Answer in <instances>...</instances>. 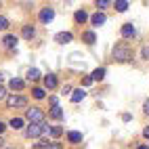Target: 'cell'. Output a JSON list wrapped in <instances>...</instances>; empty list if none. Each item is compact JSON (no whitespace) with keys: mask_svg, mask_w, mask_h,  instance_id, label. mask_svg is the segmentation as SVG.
<instances>
[{"mask_svg":"<svg viewBox=\"0 0 149 149\" xmlns=\"http://www.w3.org/2000/svg\"><path fill=\"white\" fill-rule=\"evenodd\" d=\"M91 78H93V80H103V78H105V69L103 67H97L95 72L91 74Z\"/></svg>","mask_w":149,"mask_h":149,"instance_id":"cell-16","label":"cell"},{"mask_svg":"<svg viewBox=\"0 0 149 149\" xmlns=\"http://www.w3.org/2000/svg\"><path fill=\"white\" fill-rule=\"evenodd\" d=\"M2 145H4V139H2V136H0V147H2Z\"/></svg>","mask_w":149,"mask_h":149,"instance_id":"cell-34","label":"cell"},{"mask_svg":"<svg viewBox=\"0 0 149 149\" xmlns=\"http://www.w3.org/2000/svg\"><path fill=\"white\" fill-rule=\"evenodd\" d=\"M6 105L8 107H25L27 105V99L25 97H15V95H11L6 99Z\"/></svg>","mask_w":149,"mask_h":149,"instance_id":"cell-4","label":"cell"},{"mask_svg":"<svg viewBox=\"0 0 149 149\" xmlns=\"http://www.w3.org/2000/svg\"><path fill=\"white\" fill-rule=\"evenodd\" d=\"M134 34H136V29H134L132 23H124V25H122V36H124V38H132Z\"/></svg>","mask_w":149,"mask_h":149,"instance_id":"cell-7","label":"cell"},{"mask_svg":"<svg viewBox=\"0 0 149 149\" xmlns=\"http://www.w3.org/2000/svg\"><path fill=\"white\" fill-rule=\"evenodd\" d=\"M143 59H149V46L143 48Z\"/></svg>","mask_w":149,"mask_h":149,"instance_id":"cell-29","label":"cell"},{"mask_svg":"<svg viewBox=\"0 0 149 149\" xmlns=\"http://www.w3.org/2000/svg\"><path fill=\"white\" fill-rule=\"evenodd\" d=\"M107 4H109V2H107V0H99V2H97V6H99V8H105Z\"/></svg>","mask_w":149,"mask_h":149,"instance_id":"cell-28","label":"cell"},{"mask_svg":"<svg viewBox=\"0 0 149 149\" xmlns=\"http://www.w3.org/2000/svg\"><path fill=\"white\" fill-rule=\"evenodd\" d=\"M113 59H116V61H120V63H126V61H130V59H132V53H130V48H128L126 44H118L113 48Z\"/></svg>","mask_w":149,"mask_h":149,"instance_id":"cell-1","label":"cell"},{"mask_svg":"<svg viewBox=\"0 0 149 149\" xmlns=\"http://www.w3.org/2000/svg\"><path fill=\"white\" fill-rule=\"evenodd\" d=\"M143 136H145V139H149V126H147L145 130H143Z\"/></svg>","mask_w":149,"mask_h":149,"instance_id":"cell-31","label":"cell"},{"mask_svg":"<svg viewBox=\"0 0 149 149\" xmlns=\"http://www.w3.org/2000/svg\"><path fill=\"white\" fill-rule=\"evenodd\" d=\"M46 147H48V141H40L34 145V149H46Z\"/></svg>","mask_w":149,"mask_h":149,"instance_id":"cell-25","label":"cell"},{"mask_svg":"<svg viewBox=\"0 0 149 149\" xmlns=\"http://www.w3.org/2000/svg\"><path fill=\"white\" fill-rule=\"evenodd\" d=\"M2 42H4V46H6V48H15V44H17V38L8 34V36H4V40H2Z\"/></svg>","mask_w":149,"mask_h":149,"instance_id":"cell-13","label":"cell"},{"mask_svg":"<svg viewBox=\"0 0 149 149\" xmlns=\"http://www.w3.org/2000/svg\"><path fill=\"white\" fill-rule=\"evenodd\" d=\"M4 128H6V126H4L2 122H0V134H2V132H4Z\"/></svg>","mask_w":149,"mask_h":149,"instance_id":"cell-33","label":"cell"},{"mask_svg":"<svg viewBox=\"0 0 149 149\" xmlns=\"http://www.w3.org/2000/svg\"><path fill=\"white\" fill-rule=\"evenodd\" d=\"M11 126L15 128V130H19V128H23V120H21V118H13V120H11Z\"/></svg>","mask_w":149,"mask_h":149,"instance_id":"cell-21","label":"cell"},{"mask_svg":"<svg viewBox=\"0 0 149 149\" xmlns=\"http://www.w3.org/2000/svg\"><path fill=\"white\" fill-rule=\"evenodd\" d=\"M2 97H4V86L0 84V99H2Z\"/></svg>","mask_w":149,"mask_h":149,"instance_id":"cell-32","label":"cell"},{"mask_svg":"<svg viewBox=\"0 0 149 149\" xmlns=\"http://www.w3.org/2000/svg\"><path fill=\"white\" fill-rule=\"evenodd\" d=\"M116 8H118L120 13H124V11H128V2H126V0H118V2H116Z\"/></svg>","mask_w":149,"mask_h":149,"instance_id":"cell-20","label":"cell"},{"mask_svg":"<svg viewBox=\"0 0 149 149\" xmlns=\"http://www.w3.org/2000/svg\"><path fill=\"white\" fill-rule=\"evenodd\" d=\"M38 78H40V72L36 67H29L27 69V80H38Z\"/></svg>","mask_w":149,"mask_h":149,"instance_id":"cell-18","label":"cell"},{"mask_svg":"<svg viewBox=\"0 0 149 149\" xmlns=\"http://www.w3.org/2000/svg\"><path fill=\"white\" fill-rule=\"evenodd\" d=\"M32 95H34L36 99H44V91H42V88H34Z\"/></svg>","mask_w":149,"mask_h":149,"instance_id":"cell-23","label":"cell"},{"mask_svg":"<svg viewBox=\"0 0 149 149\" xmlns=\"http://www.w3.org/2000/svg\"><path fill=\"white\" fill-rule=\"evenodd\" d=\"M67 141L69 143H82V132H76V130L67 132Z\"/></svg>","mask_w":149,"mask_h":149,"instance_id":"cell-11","label":"cell"},{"mask_svg":"<svg viewBox=\"0 0 149 149\" xmlns=\"http://www.w3.org/2000/svg\"><path fill=\"white\" fill-rule=\"evenodd\" d=\"M82 38H84V42H86V44H95V42H97L95 32H84V34H82Z\"/></svg>","mask_w":149,"mask_h":149,"instance_id":"cell-14","label":"cell"},{"mask_svg":"<svg viewBox=\"0 0 149 149\" xmlns=\"http://www.w3.org/2000/svg\"><path fill=\"white\" fill-rule=\"evenodd\" d=\"M72 40H74V34L72 32H59L55 36V42H59V44H65V42H72Z\"/></svg>","mask_w":149,"mask_h":149,"instance_id":"cell-6","label":"cell"},{"mask_svg":"<svg viewBox=\"0 0 149 149\" xmlns=\"http://www.w3.org/2000/svg\"><path fill=\"white\" fill-rule=\"evenodd\" d=\"M51 134H53V136H61V134H63V128H61V126L51 128Z\"/></svg>","mask_w":149,"mask_h":149,"instance_id":"cell-22","label":"cell"},{"mask_svg":"<svg viewBox=\"0 0 149 149\" xmlns=\"http://www.w3.org/2000/svg\"><path fill=\"white\" fill-rule=\"evenodd\" d=\"M88 84H93V78L91 76H86L84 80H82V86H88Z\"/></svg>","mask_w":149,"mask_h":149,"instance_id":"cell-26","label":"cell"},{"mask_svg":"<svg viewBox=\"0 0 149 149\" xmlns=\"http://www.w3.org/2000/svg\"><path fill=\"white\" fill-rule=\"evenodd\" d=\"M53 19H55V11H53L51 6H46V8H42V11H40V21H42V23H51Z\"/></svg>","mask_w":149,"mask_h":149,"instance_id":"cell-5","label":"cell"},{"mask_svg":"<svg viewBox=\"0 0 149 149\" xmlns=\"http://www.w3.org/2000/svg\"><path fill=\"white\" fill-rule=\"evenodd\" d=\"M46 149H61V143H48Z\"/></svg>","mask_w":149,"mask_h":149,"instance_id":"cell-27","label":"cell"},{"mask_svg":"<svg viewBox=\"0 0 149 149\" xmlns=\"http://www.w3.org/2000/svg\"><path fill=\"white\" fill-rule=\"evenodd\" d=\"M139 149H149V147H147V145H141V147H139Z\"/></svg>","mask_w":149,"mask_h":149,"instance_id":"cell-35","label":"cell"},{"mask_svg":"<svg viewBox=\"0 0 149 149\" xmlns=\"http://www.w3.org/2000/svg\"><path fill=\"white\" fill-rule=\"evenodd\" d=\"M34 34H36L34 25H23V29H21V36L25 38V40H32V38H34Z\"/></svg>","mask_w":149,"mask_h":149,"instance_id":"cell-9","label":"cell"},{"mask_svg":"<svg viewBox=\"0 0 149 149\" xmlns=\"http://www.w3.org/2000/svg\"><path fill=\"white\" fill-rule=\"evenodd\" d=\"M44 86L48 88V91L55 88V86H57V76H55V74H48V76L44 78Z\"/></svg>","mask_w":149,"mask_h":149,"instance_id":"cell-10","label":"cell"},{"mask_svg":"<svg viewBox=\"0 0 149 149\" xmlns=\"http://www.w3.org/2000/svg\"><path fill=\"white\" fill-rule=\"evenodd\" d=\"M143 109H145V113H149V99L145 101V105H143Z\"/></svg>","mask_w":149,"mask_h":149,"instance_id":"cell-30","label":"cell"},{"mask_svg":"<svg viewBox=\"0 0 149 149\" xmlns=\"http://www.w3.org/2000/svg\"><path fill=\"white\" fill-rule=\"evenodd\" d=\"M84 97H86V93L82 91V88H78V91H74V95H72V101H74V103H80Z\"/></svg>","mask_w":149,"mask_h":149,"instance_id":"cell-12","label":"cell"},{"mask_svg":"<svg viewBox=\"0 0 149 149\" xmlns=\"http://www.w3.org/2000/svg\"><path fill=\"white\" fill-rule=\"evenodd\" d=\"M105 21H107V17H105L103 13H99V11H97V13L91 17V23H93V25H103Z\"/></svg>","mask_w":149,"mask_h":149,"instance_id":"cell-8","label":"cell"},{"mask_svg":"<svg viewBox=\"0 0 149 149\" xmlns=\"http://www.w3.org/2000/svg\"><path fill=\"white\" fill-rule=\"evenodd\" d=\"M6 27H8V19L6 17H0V32H4Z\"/></svg>","mask_w":149,"mask_h":149,"instance_id":"cell-24","label":"cell"},{"mask_svg":"<svg viewBox=\"0 0 149 149\" xmlns=\"http://www.w3.org/2000/svg\"><path fill=\"white\" fill-rule=\"evenodd\" d=\"M42 132H51V128H48V126H44V124H29V126H27V130H25V134H27L29 139L40 136Z\"/></svg>","mask_w":149,"mask_h":149,"instance_id":"cell-2","label":"cell"},{"mask_svg":"<svg viewBox=\"0 0 149 149\" xmlns=\"http://www.w3.org/2000/svg\"><path fill=\"white\" fill-rule=\"evenodd\" d=\"M27 120L32 122V124H44V111L42 109H38V107H32V109H27Z\"/></svg>","mask_w":149,"mask_h":149,"instance_id":"cell-3","label":"cell"},{"mask_svg":"<svg viewBox=\"0 0 149 149\" xmlns=\"http://www.w3.org/2000/svg\"><path fill=\"white\" fill-rule=\"evenodd\" d=\"M74 19H76V23H86V19H88V15H86V11H76Z\"/></svg>","mask_w":149,"mask_h":149,"instance_id":"cell-15","label":"cell"},{"mask_svg":"<svg viewBox=\"0 0 149 149\" xmlns=\"http://www.w3.org/2000/svg\"><path fill=\"white\" fill-rule=\"evenodd\" d=\"M8 86H11L13 91H21V88H23V80H19V78H13V80L8 82Z\"/></svg>","mask_w":149,"mask_h":149,"instance_id":"cell-17","label":"cell"},{"mask_svg":"<svg viewBox=\"0 0 149 149\" xmlns=\"http://www.w3.org/2000/svg\"><path fill=\"white\" fill-rule=\"evenodd\" d=\"M6 149H11V147H6Z\"/></svg>","mask_w":149,"mask_h":149,"instance_id":"cell-36","label":"cell"},{"mask_svg":"<svg viewBox=\"0 0 149 149\" xmlns=\"http://www.w3.org/2000/svg\"><path fill=\"white\" fill-rule=\"evenodd\" d=\"M51 118H53V120H61V118H63V111H61V107H53V111H51Z\"/></svg>","mask_w":149,"mask_h":149,"instance_id":"cell-19","label":"cell"}]
</instances>
